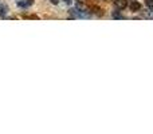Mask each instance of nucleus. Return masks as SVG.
Segmentation results:
<instances>
[{
	"label": "nucleus",
	"instance_id": "f257e3e1",
	"mask_svg": "<svg viewBox=\"0 0 153 134\" xmlns=\"http://www.w3.org/2000/svg\"><path fill=\"white\" fill-rule=\"evenodd\" d=\"M114 5H116L118 10H124L128 5V3H126V0H114Z\"/></svg>",
	"mask_w": 153,
	"mask_h": 134
},
{
	"label": "nucleus",
	"instance_id": "f03ea898",
	"mask_svg": "<svg viewBox=\"0 0 153 134\" xmlns=\"http://www.w3.org/2000/svg\"><path fill=\"white\" fill-rule=\"evenodd\" d=\"M8 12V7L7 5H0V16H5Z\"/></svg>",
	"mask_w": 153,
	"mask_h": 134
},
{
	"label": "nucleus",
	"instance_id": "7ed1b4c3",
	"mask_svg": "<svg viewBox=\"0 0 153 134\" xmlns=\"http://www.w3.org/2000/svg\"><path fill=\"white\" fill-rule=\"evenodd\" d=\"M140 3H137V1H133L132 4H130V10L132 11H137V10H140Z\"/></svg>",
	"mask_w": 153,
	"mask_h": 134
},
{
	"label": "nucleus",
	"instance_id": "20e7f679",
	"mask_svg": "<svg viewBox=\"0 0 153 134\" xmlns=\"http://www.w3.org/2000/svg\"><path fill=\"white\" fill-rule=\"evenodd\" d=\"M31 3H32L31 0H30V1H28V0H26V1H19L18 5H19V7H27V5H30Z\"/></svg>",
	"mask_w": 153,
	"mask_h": 134
},
{
	"label": "nucleus",
	"instance_id": "39448f33",
	"mask_svg": "<svg viewBox=\"0 0 153 134\" xmlns=\"http://www.w3.org/2000/svg\"><path fill=\"white\" fill-rule=\"evenodd\" d=\"M145 5L149 8H153V0H145Z\"/></svg>",
	"mask_w": 153,
	"mask_h": 134
},
{
	"label": "nucleus",
	"instance_id": "423d86ee",
	"mask_svg": "<svg viewBox=\"0 0 153 134\" xmlns=\"http://www.w3.org/2000/svg\"><path fill=\"white\" fill-rule=\"evenodd\" d=\"M146 18H148V19H153V11H149V12L148 13H146Z\"/></svg>",
	"mask_w": 153,
	"mask_h": 134
},
{
	"label": "nucleus",
	"instance_id": "0eeeda50",
	"mask_svg": "<svg viewBox=\"0 0 153 134\" xmlns=\"http://www.w3.org/2000/svg\"><path fill=\"white\" fill-rule=\"evenodd\" d=\"M113 18H116V19H121L122 16H121V15H118V13H114V12H113Z\"/></svg>",
	"mask_w": 153,
	"mask_h": 134
},
{
	"label": "nucleus",
	"instance_id": "6e6552de",
	"mask_svg": "<svg viewBox=\"0 0 153 134\" xmlns=\"http://www.w3.org/2000/svg\"><path fill=\"white\" fill-rule=\"evenodd\" d=\"M51 3H53V4H58V0H50Z\"/></svg>",
	"mask_w": 153,
	"mask_h": 134
},
{
	"label": "nucleus",
	"instance_id": "1a4fd4ad",
	"mask_svg": "<svg viewBox=\"0 0 153 134\" xmlns=\"http://www.w3.org/2000/svg\"><path fill=\"white\" fill-rule=\"evenodd\" d=\"M66 1H70V0H66Z\"/></svg>",
	"mask_w": 153,
	"mask_h": 134
}]
</instances>
